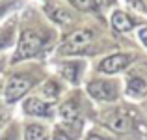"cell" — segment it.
<instances>
[{
  "label": "cell",
  "instance_id": "obj_1",
  "mask_svg": "<svg viewBox=\"0 0 147 140\" xmlns=\"http://www.w3.org/2000/svg\"><path fill=\"white\" fill-rule=\"evenodd\" d=\"M43 43H45V39L41 36H37L36 32H30V30L22 32L21 39H19L17 56H15V60H19V58H32V56H36V54L41 50Z\"/></svg>",
  "mask_w": 147,
  "mask_h": 140
},
{
  "label": "cell",
  "instance_id": "obj_2",
  "mask_svg": "<svg viewBox=\"0 0 147 140\" xmlns=\"http://www.w3.org/2000/svg\"><path fill=\"white\" fill-rule=\"evenodd\" d=\"M32 84H34V80L30 79V77H26V75L11 77V80L7 82V86H6V99L9 101V103L21 99V97L32 88Z\"/></svg>",
  "mask_w": 147,
  "mask_h": 140
},
{
  "label": "cell",
  "instance_id": "obj_3",
  "mask_svg": "<svg viewBox=\"0 0 147 140\" xmlns=\"http://www.w3.org/2000/svg\"><path fill=\"white\" fill-rule=\"evenodd\" d=\"M88 92L99 101H114L117 97V84L110 80H93L88 86Z\"/></svg>",
  "mask_w": 147,
  "mask_h": 140
},
{
  "label": "cell",
  "instance_id": "obj_4",
  "mask_svg": "<svg viewBox=\"0 0 147 140\" xmlns=\"http://www.w3.org/2000/svg\"><path fill=\"white\" fill-rule=\"evenodd\" d=\"M91 37H93V32H91V30H76L71 36H67V39L61 45V50H63V52H78L84 47L90 45Z\"/></svg>",
  "mask_w": 147,
  "mask_h": 140
},
{
  "label": "cell",
  "instance_id": "obj_5",
  "mask_svg": "<svg viewBox=\"0 0 147 140\" xmlns=\"http://www.w3.org/2000/svg\"><path fill=\"white\" fill-rule=\"evenodd\" d=\"M129 64H130V56H129V54H112V56L104 58V60L100 62V71L115 73V71L125 69Z\"/></svg>",
  "mask_w": 147,
  "mask_h": 140
},
{
  "label": "cell",
  "instance_id": "obj_6",
  "mask_svg": "<svg viewBox=\"0 0 147 140\" xmlns=\"http://www.w3.org/2000/svg\"><path fill=\"white\" fill-rule=\"evenodd\" d=\"M108 127H110L112 131H115V133H129L130 127H132L130 116L123 114V112H117V114L108 118Z\"/></svg>",
  "mask_w": 147,
  "mask_h": 140
},
{
  "label": "cell",
  "instance_id": "obj_7",
  "mask_svg": "<svg viewBox=\"0 0 147 140\" xmlns=\"http://www.w3.org/2000/svg\"><path fill=\"white\" fill-rule=\"evenodd\" d=\"M134 24H136V21L130 19L125 11H115V13L112 15V26H114L117 32H129V30L134 28Z\"/></svg>",
  "mask_w": 147,
  "mask_h": 140
},
{
  "label": "cell",
  "instance_id": "obj_8",
  "mask_svg": "<svg viewBox=\"0 0 147 140\" xmlns=\"http://www.w3.org/2000/svg\"><path fill=\"white\" fill-rule=\"evenodd\" d=\"M24 112L30 114V116H49L50 114V107L47 103H43L41 99L32 97V99H28L24 103Z\"/></svg>",
  "mask_w": 147,
  "mask_h": 140
},
{
  "label": "cell",
  "instance_id": "obj_9",
  "mask_svg": "<svg viewBox=\"0 0 147 140\" xmlns=\"http://www.w3.org/2000/svg\"><path fill=\"white\" fill-rule=\"evenodd\" d=\"M47 13L50 15V19L61 22V24H67V22L71 21V15H69L63 7H60V6H47Z\"/></svg>",
  "mask_w": 147,
  "mask_h": 140
},
{
  "label": "cell",
  "instance_id": "obj_10",
  "mask_svg": "<svg viewBox=\"0 0 147 140\" xmlns=\"http://www.w3.org/2000/svg\"><path fill=\"white\" fill-rule=\"evenodd\" d=\"M127 92H129V95L140 97L142 93L145 92V82L142 79H138V77H134V79H130L129 84H127Z\"/></svg>",
  "mask_w": 147,
  "mask_h": 140
},
{
  "label": "cell",
  "instance_id": "obj_11",
  "mask_svg": "<svg viewBox=\"0 0 147 140\" xmlns=\"http://www.w3.org/2000/svg\"><path fill=\"white\" fill-rule=\"evenodd\" d=\"M61 118L65 120V122H75L76 118H78V108H76L75 103H71V101H67V103H63V107H61Z\"/></svg>",
  "mask_w": 147,
  "mask_h": 140
},
{
  "label": "cell",
  "instance_id": "obj_12",
  "mask_svg": "<svg viewBox=\"0 0 147 140\" xmlns=\"http://www.w3.org/2000/svg\"><path fill=\"white\" fill-rule=\"evenodd\" d=\"M78 71H80V65L76 64V62L65 64L63 67H61V75H63L65 79H69L71 82H76V80H78Z\"/></svg>",
  "mask_w": 147,
  "mask_h": 140
},
{
  "label": "cell",
  "instance_id": "obj_13",
  "mask_svg": "<svg viewBox=\"0 0 147 140\" xmlns=\"http://www.w3.org/2000/svg\"><path fill=\"white\" fill-rule=\"evenodd\" d=\"M26 140H47V131L41 125H30L26 129Z\"/></svg>",
  "mask_w": 147,
  "mask_h": 140
},
{
  "label": "cell",
  "instance_id": "obj_14",
  "mask_svg": "<svg viewBox=\"0 0 147 140\" xmlns=\"http://www.w3.org/2000/svg\"><path fill=\"white\" fill-rule=\"evenodd\" d=\"M43 93L50 99H54V97H58V93H60V86H58L54 80H50V82L43 84Z\"/></svg>",
  "mask_w": 147,
  "mask_h": 140
},
{
  "label": "cell",
  "instance_id": "obj_15",
  "mask_svg": "<svg viewBox=\"0 0 147 140\" xmlns=\"http://www.w3.org/2000/svg\"><path fill=\"white\" fill-rule=\"evenodd\" d=\"M78 10H91L93 7V0H71Z\"/></svg>",
  "mask_w": 147,
  "mask_h": 140
},
{
  "label": "cell",
  "instance_id": "obj_16",
  "mask_svg": "<svg viewBox=\"0 0 147 140\" xmlns=\"http://www.w3.org/2000/svg\"><path fill=\"white\" fill-rule=\"evenodd\" d=\"M129 4L134 7V10H138V11H144L145 10V4L142 2V0H129Z\"/></svg>",
  "mask_w": 147,
  "mask_h": 140
},
{
  "label": "cell",
  "instance_id": "obj_17",
  "mask_svg": "<svg viewBox=\"0 0 147 140\" xmlns=\"http://www.w3.org/2000/svg\"><path fill=\"white\" fill-rule=\"evenodd\" d=\"M112 2H114V0H93V6L100 7V10H104V7L112 6Z\"/></svg>",
  "mask_w": 147,
  "mask_h": 140
},
{
  "label": "cell",
  "instance_id": "obj_18",
  "mask_svg": "<svg viewBox=\"0 0 147 140\" xmlns=\"http://www.w3.org/2000/svg\"><path fill=\"white\" fill-rule=\"evenodd\" d=\"M140 39L144 41V45L147 47V28H142L140 30Z\"/></svg>",
  "mask_w": 147,
  "mask_h": 140
},
{
  "label": "cell",
  "instance_id": "obj_19",
  "mask_svg": "<svg viewBox=\"0 0 147 140\" xmlns=\"http://www.w3.org/2000/svg\"><path fill=\"white\" fill-rule=\"evenodd\" d=\"M6 43H7V37L4 36V34H0V49H2V47L6 45Z\"/></svg>",
  "mask_w": 147,
  "mask_h": 140
},
{
  "label": "cell",
  "instance_id": "obj_20",
  "mask_svg": "<svg viewBox=\"0 0 147 140\" xmlns=\"http://www.w3.org/2000/svg\"><path fill=\"white\" fill-rule=\"evenodd\" d=\"M88 140H104V138H100V137H97V135H91Z\"/></svg>",
  "mask_w": 147,
  "mask_h": 140
},
{
  "label": "cell",
  "instance_id": "obj_21",
  "mask_svg": "<svg viewBox=\"0 0 147 140\" xmlns=\"http://www.w3.org/2000/svg\"><path fill=\"white\" fill-rule=\"evenodd\" d=\"M0 125H2V118H0Z\"/></svg>",
  "mask_w": 147,
  "mask_h": 140
},
{
  "label": "cell",
  "instance_id": "obj_22",
  "mask_svg": "<svg viewBox=\"0 0 147 140\" xmlns=\"http://www.w3.org/2000/svg\"><path fill=\"white\" fill-rule=\"evenodd\" d=\"M4 140H11V138H4Z\"/></svg>",
  "mask_w": 147,
  "mask_h": 140
}]
</instances>
